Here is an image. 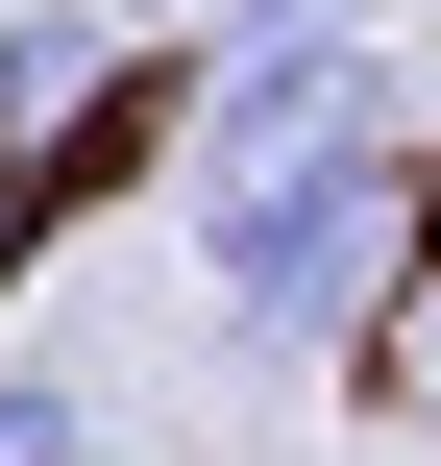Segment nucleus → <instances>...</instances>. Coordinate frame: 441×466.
I'll list each match as a JSON object with an SVG mask.
<instances>
[{
    "label": "nucleus",
    "mask_w": 441,
    "mask_h": 466,
    "mask_svg": "<svg viewBox=\"0 0 441 466\" xmlns=\"http://www.w3.org/2000/svg\"><path fill=\"white\" fill-rule=\"evenodd\" d=\"M0 466H98V369H49V344H0Z\"/></svg>",
    "instance_id": "3"
},
{
    "label": "nucleus",
    "mask_w": 441,
    "mask_h": 466,
    "mask_svg": "<svg viewBox=\"0 0 441 466\" xmlns=\"http://www.w3.org/2000/svg\"><path fill=\"white\" fill-rule=\"evenodd\" d=\"M417 74L368 49V0H221V49H196V98H172V147L196 172H270V147H319V123H393Z\"/></svg>",
    "instance_id": "2"
},
{
    "label": "nucleus",
    "mask_w": 441,
    "mask_h": 466,
    "mask_svg": "<svg viewBox=\"0 0 441 466\" xmlns=\"http://www.w3.org/2000/svg\"><path fill=\"white\" fill-rule=\"evenodd\" d=\"M393 270H417V98H393V123H319V147H270V172H196V295H221L246 369L368 344Z\"/></svg>",
    "instance_id": "1"
},
{
    "label": "nucleus",
    "mask_w": 441,
    "mask_h": 466,
    "mask_svg": "<svg viewBox=\"0 0 441 466\" xmlns=\"http://www.w3.org/2000/svg\"><path fill=\"white\" fill-rule=\"evenodd\" d=\"M417 319H441V295H417Z\"/></svg>",
    "instance_id": "4"
}]
</instances>
